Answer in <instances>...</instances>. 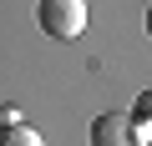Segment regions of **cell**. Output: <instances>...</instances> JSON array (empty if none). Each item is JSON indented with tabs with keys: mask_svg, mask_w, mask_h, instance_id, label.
<instances>
[{
	"mask_svg": "<svg viewBox=\"0 0 152 146\" xmlns=\"http://www.w3.org/2000/svg\"><path fill=\"white\" fill-rule=\"evenodd\" d=\"M0 146H46V141H41V131H36V126L10 121V126H0Z\"/></svg>",
	"mask_w": 152,
	"mask_h": 146,
	"instance_id": "cell-4",
	"label": "cell"
},
{
	"mask_svg": "<svg viewBox=\"0 0 152 146\" xmlns=\"http://www.w3.org/2000/svg\"><path fill=\"white\" fill-rule=\"evenodd\" d=\"M132 126H137V136H142V146H152V86L132 101Z\"/></svg>",
	"mask_w": 152,
	"mask_h": 146,
	"instance_id": "cell-3",
	"label": "cell"
},
{
	"mask_svg": "<svg viewBox=\"0 0 152 146\" xmlns=\"http://www.w3.org/2000/svg\"><path fill=\"white\" fill-rule=\"evenodd\" d=\"M91 146H142V136L132 126V111H102L91 121Z\"/></svg>",
	"mask_w": 152,
	"mask_h": 146,
	"instance_id": "cell-2",
	"label": "cell"
},
{
	"mask_svg": "<svg viewBox=\"0 0 152 146\" xmlns=\"http://www.w3.org/2000/svg\"><path fill=\"white\" fill-rule=\"evenodd\" d=\"M36 20L51 40H76L86 30V0H41Z\"/></svg>",
	"mask_w": 152,
	"mask_h": 146,
	"instance_id": "cell-1",
	"label": "cell"
},
{
	"mask_svg": "<svg viewBox=\"0 0 152 146\" xmlns=\"http://www.w3.org/2000/svg\"><path fill=\"white\" fill-rule=\"evenodd\" d=\"M147 35H152V5H147Z\"/></svg>",
	"mask_w": 152,
	"mask_h": 146,
	"instance_id": "cell-5",
	"label": "cell"
}]
</instances>
